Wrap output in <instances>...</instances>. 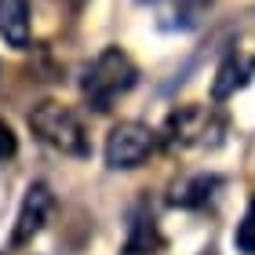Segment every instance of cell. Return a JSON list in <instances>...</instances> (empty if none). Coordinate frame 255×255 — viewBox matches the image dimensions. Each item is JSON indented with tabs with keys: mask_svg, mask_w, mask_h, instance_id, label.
Instances as JSON below:
<instances>
[{
	"mask_svg": "<svg viewBox=\"0 0 255 255\" xmlns=\"http://www.w3.org/2000/svg\"><path fill=\"white\" fill-rule=\"evenodd\" d=\"M138 84V66L121 48H102L80 73V95L95 113L113 110V102Z\"/></svg>",
	"mask_w": 255,
	"mask_h": 255,
	"instance_id": "6da1fadb",
	"label": "cell"
},
{
	"mask_svg": "<svg viewBox=\"0 0 255 255\" xmlns=\"http://www.w3.org/2000/svg\"><path fill=\"white\" fill-rule=\"evenodd\" d=\"M29 128L44 146L59 149L66 157H88L91 153L84 124H80V117L69 106H62V102H37V106L29 110Z\"/></svg>",
	"mask_w": 255,
	"mask_h": 255,
	"instance_id": "7a4b0ae2",
	"label": "cell"
},
{
	"mask_svg": "<svg viewBox=\"0 0 255 255\" xmlns=\"http://www.w3.org/2000/svg\"><path fill=\"white\" fill-rule=\"evenodd\" d=\"M226 121L219 117L212 106H179L168 113L164 121V138L175 149H215L223 146Z\"/></svg>",
	"mask_w": 255,
	"mask_h": 255,
	"instance_id": "3957f363",
	"label": "cell"
},
{
	"mask_svg": "<svg viewBox=\"0 0 255 255\" xmlns=\"http://www.w3.org/2000/svg\"><path fill=\"white\" fill-rule=\"evenodd\" d=\"M157 149V131L138 121H121L113 124V131L106 135V164L113 171H131L138 164H146L149 153Z\"/></svg>",
	"mask_w": 255,
	"mask_h": 255,
	"instance_id": "277c9868",
	"label": "cell"
},
{
	"mask_svg": "<svg viewBox=\"0 0 255 255\" xmlns=\"http://www.w3.org/2000/svg\"><path fill=\"white\" fill-rule=\"evenodd\" d=\"M55 197L44 182H33L22 197V208H18V219H15V230H11V245H29L33 237L44 230L48 223V212H51Z\"/></svg>",
	"mask_w": 255,
	"mask_h": 255,
	"instance_id": "5b68a950",
	"label": "cell"
},
{
	"mask_svg": "<svg viewBox=\"0 0 255 255\" xmlns=\"http://www.w3.org/2000/svg\"><path fill=\"white\" fill-rule=\"evenodd\" d=\"M255 77V59H248V55H226L223 59V66L215 69V84H212V99L215 102H223V99H230L234 91H241L248 84V80Z\"/></svg>",
	"mask_w": 255,
	"mask_h": 255,
	"instance_id": "8992f818",
	"label": "cell"
},
{
	"mask_svg": "<svg viewBox=\"0 0 255 255\" xmlns=\"http://www.w3.org/2000/svg\"><path fill=\"white\" fill-rule=\"evenodd\" d=\"M0 37L7 48H29V0H0Z\"/></svg>",
	"mask_w": 255,
	"mask_h": 255,
	"instance_id": "52a82bcc",
	"label": "cell"
},
{
	"mask_svg": "<svg viewBox=\"0 0 255 255\" xmlns=\"http://www.w3.org/2000/svg\"><path fill=\"white\" fill-rule=\"evenodd\" d=\"M160 245H164V237H160V230L153 223V215L138 212L135 223H131V234H128V245H124V255H157Z\"/></svg>",
	"mask_w": 255,
	"mask_h": 255,
	"instance_id": "ba28073f",
	"label": "cell"
},
{
	"mask_svg": "<svg viewBox=\"0 0 255 255\" xmlns=\"http://www.w3.org/2000/svg\"><path fill=\"white\" fill-rule=\"evenodd\" d=\"M219 186H223V179L219 175H190L186 182H179L175 186V193H171V204L175 208H201V204H208V197H212Z\"/></svg>",
	"mask_w": 255,
	"mask_h": 255,
	"instance_id": "9c48e42d",
	"label": "cell"
},
{
	"mask_svg": "<svg viewBox=\"0 0 255 255\" xmlns=\"http://www.w3.org/2000/svg\"><path fill=\"white\" fill-rule=\"evenodd\" d=\"M234 248L241 255H255V201L248 204L245 219H241L237 230H234Z\"/></svg>",
	"mask_w": 255,
	"mask_h": 255,
	"instance_id": "30bf717a",
	"label": "cell"
},
{
	"mask_svg": "<svg viewBox=\"0 0 255 255\" xmlns=\"http://www.w3.org/2000/svg\"><path fill=\"white\" fill-rule=\"evenodd\" d=\"M18 153V135L11 131L7 121H0V160H11Z\"/></svg>",
	"mask_w": 255,
	"mask_h": 255,
	"instance_id": "8fae6325",
	"label": "cell"
},
{
	"mask_svg": "<svg viewBox=\"0 0 255 255\" xmlns=\"http://www.w3.org/2000/svg\"><path fill=\"white\" fill-rule=\"evenodd\" d=\"M142 4H153V0H142Z\"/></svg>",
	"mask_w": 255,
	"mask_h": 255,
	"instance_id": "7c38bea8",
	"label": "cell"
}]
</instances>
